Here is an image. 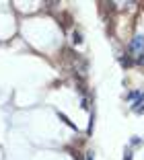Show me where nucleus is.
<instances>
[{
  "label": "nucleus",
  "mask_w": 144,
  "mask_h": 160,
  "mask_svg": "<svg viewBox=\"0 0 144 160\" xmlns=\"http://www.w3.org/2000/svg\"><path fill=\"white\" fill-rule=\"evenodd\" d=\"M128 52L132 53V56H142L144 53V35H134V39L130 41V45H128Z\"/></svg>",
  "instance_id": "obj_1"
},
{
  "label": "nucleus",
  "mask_w": 144,
  "mask_h": 160,
  "mask_svg": "<svg viewBox=\"0 0 144 160\" xmlns=\"http://www.w3.org/2000/svg\"><path fill=\"white\" fill-rule=\"evenodd\" d=\"M58 117H60V121H64V123H66L68 127H72V129H76V123H74V121H70V119L66 117L64 113H60V111H58Z\"/></svg>",
  "instance_id": "obj_2"
},
{
  "label": "nucleus",
  "mask_w": 144,
  "mask_h": 160,
  "mask_svg": "<svg viewBox=\"0 0 144 160\" xmlns=\"http://www.w3.org/2000/svg\"><path fill=\"white\" fill-rule=\"evenodd\" d=\"M62 19H64V23H62V25H64V27H70V23H72V17H70L68 12H64V14H62Z\"/></svg>",
  "instance_id": "obj_3"
},
{
  "label": "nucleus",
  "mask_w": 144,
  "mask_h": 160,
  "mask_svg": "<svg viewBox=\"0 0 144 160\" xmlns=\"http://www.w3.org/2000/svg\"><path fill=\"white\" fill-rule=\"evenodd\" d=\"M120 64H121L124 68H128V66H132V60H130L128 56H125V58H120Z\"/></svg>",
  "instance_id": "obj_4"
},
{
  "label": "nucleus",
  "mask_w": 144,
  "mask_h": 160,
  "mask_svg": "<svg viewBox=\"0 0 144 160\" xmlns=\"http://www.w3.org/2000/svg\"><path fill=\"white\" fill-rule=\"evenodd\" d=\"M72 41L74 43H83V35H80L78 31H74V33H72Z\"/></svg>",
  "instance_id": "obj_5"
},
{
  "label": "nucleus",
  "mask_w": 144,
  "mask_h": 160,
  "mask_svg": "<svg viewBox=\"0 0 144 160\" xmlns=\"http://www.w3.org/2000/svg\"><path fill=\"white\" fill-rule=\"evenodd\" d=\"M132 146H140V144H142V138H138V136H134L132 138V142H130Z\"/></svg>",
  "instance_id": "obj_6"
},
{
  "label": "nucleus",
  "mask_w": 144,
  "mask_h": 160,
  "mask_svg": "<svg viewBox=\"0 0 144 160\" xmlns=\"http://www.w3.org/2000/svg\"><path fill=\"white\" fill-rule=\"evenodd\" d=\"M138 97H140V92H138V90H134V92H128V99H138Z\"/></svg>",
  "instance_id": "obj_7"
},
{
  "label": "nucleus",
  "mask_w": 144,
  "mask_h": 160,
  "mask_svg": "<svg viewBox=\"0 0 144 160\" xmlns=\"http://www.w3.org/2000/svg\"><path fill=\"white\" fill-rule=\"evenodd\" d=\"M124 160H132V150H130V148L125 150V154H124Z\"/></svg>",
  "instance_id": "obj_8"
},
{
  "label": "nucleus",
  "mask_w": 144,
  "mask_h": 160,
  "mask_svg": "<svg viewBox=\"0 0 144 160\" xmlns=\"http://www.w3.org/2000/svg\"><path fill=\"white\" fill-rule=\"evenodd\" d=\"M87 160H95V154H93V152H87Z\"/></svg>",
  "instance_id": "obj_9"
},
{
  "label": "nucleus",
  "mask_w": 144,
  "mask_h": 160,
  "mask_svg": "<svg viewBox=\"0 0 144 160\" xmlns=\"http://www.w3.org/2000/svg\"><path fill=\"white\" fill-rule=\"evenodd\" d=\"M138 64H140V66H144V53H142V56L138 58Z\"/></svg>",
  "instance_id": "obj_10"
}]
</instances>
